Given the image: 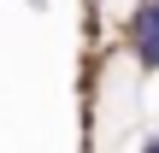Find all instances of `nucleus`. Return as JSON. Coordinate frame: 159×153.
Returning a JSON list of instances; mask_svg holds the SVG:
<instances>
[{
	"mask_svg": "<svg viewBox=\"0 0 159 153\" xmlns=\"http://www.w3.org/2000/svg\"><path fill=\"white\" fill-rule=\"evenodd\" d=\"M136 29H142V35H159V0H148V6H142V18H136Z\"/></svg>",
	"mask_w": 159,
	"mask_h": 153,
	"instance_id": "obj_1",
	"label": "nucleus"
},
{
	"mask_svg": "<svg viewBox=\"0 0 159 153\" xmlns=\"http://www.w3.org/2000/svg\"><path fill=\"white\" fill-rule=\"evenodd\" d=\"M142 65L159 71V35H142Z\"/></svg>",
	"mask_w": 159,
	"mask_h": 153,
	"instance_id": "obj_2",
	"label": "nucleus"
},
{
	"mask_svg": "<svg viewBox=\"0 0 159 153\" xmlns=\"http://www.w3.org/2000/svg\"><path fill=\"white\" fill-rule=\"evenodd\" d=\"M142 153H159V136H153V142H148V147H142Z\"/></svg>",
	"mask_w": 159,
	"mask_h": 153,
	"instance_id": "obj_3",
	"label": "nucleus"
}]
</instances>
